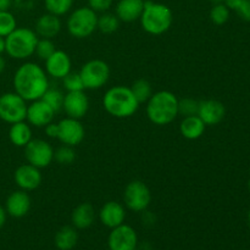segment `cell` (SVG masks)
Returning a JSON list of instances; mask_svg holds the SVG:
<instances>
[{"label":"cell","mask_w":250,"mask_h":250,"mask_svg":"<svg viewBox=\"0 0 250 250\" xmlns=\"http://www.w3.org/2000/svg\"><path fill=\"white\" fill-rule=\"evenodd\" d=\"M12 84L15 93L26 102L41 99L50 87L45 70L36 62L22 63L15 72Z\"/></svg>","instance_id":"obj_1"},{"label":"cell","mask_w":250,"mask_h":250,"mask_svg":"<svg viewBox=\"0 0 250 250\" xmlns=\"http://www.w3.org/2000/svg\"><path fill=\"white\" fill-rule=\"evenodd\" d=\"M178 98L170 90L153 93L146 102V116L156 126H166L178 116Z\"/></svg>","instance_id":"obj_2"},{"label":"cell","mask_w":250,"mask_h":250,"mask_svg":"<svg viewBox=\"0 0 250 250\" xmlns=\"http://www.w3.org/2000/svg\"><path fill=\"white\" fill-rule=\"evenodd\" d=\"M139 103L132 93L131 88L125 85H115L106 90L103 98L105 111L116 119H127L138 111Z\"/></svg>","instance_id":"obj_3"},{"label":"cell","mask_w":250,"mask_h":250,"mask_svg":"<svg viewBox=\"0 0 250 250\" xmlns=\"http://www.w3.org/2000/svg\"><path fill=\"white\" fill-rule=\"evenodd\" d=\"M139 21L144 32L151 36H160L166 33L172 26V10L165 4L146 0L144 1V9Z\"/></svg>","instance_id":"obj_4"},{"label":"cell","mask_w":250,"mask_h":250,"mask_svg":"<svg viewBox=\"0 0 250 250\" xmlns=\"http://www.w3.org/2000/svg\"><path fill=\"white\" fill-rule=\"evenodd\" d=\"M39 37L36 32L27 27H17L14 32L5 37V53L15 60H26L36 51Z\"/></svg>","instance_id":"obj_5"},{"label":"cell","mask_w":250,"mask_h":250,"mask_svg":"<svg viewBox=\"0 0 250 250\" xmlns=\"http://www.w3.org/2000/svg\"><path fill=\"white\" fill-rule=\"evenodd\" d=\"M97 12L89 6H82L73 10L66 22L68 33L76 39H84L92 36L97 31Z\"/></svg>","instance_id":"obj_6"},{"label":"cell","mask_w":250,"mask_h":250,"mask_svg":"<svg viewBox=\"0 0 250 250\" xmlns=\"http://www.w3.org/2000/svg\"><path fill=\"white\" fill-rule=\"evenodd\" d=\"M84 89H100L104 87L110 78V67L105 61L94 59L82 66L80 71Z\"/></svg>","instance_id":"obj_7"},{"label":"cell","mask_w":250,"mask_h":250,"mask_svg":"<svg viewBox=\"0 0 250 250\" xmlns=\"http://www.w3.org/2000/svg\"><path fill=\"white\" fill-rule=\"evenodd\" d=\"M27 106L26 100L17 93H4L0 95V120L10 125L24 121Z\"/></svg>","instance_id":"obj_8"},{"label":"cell","mask_w":250,"mask_h":250,"mask_svg":"<svg viewBox=\"0 0 250 250\" xmlns=\"http://www.w3.org/2000/svg\"><path fill=\"white\" fill-rule=\"evenodd\" d=\"M124 202L127 209L131 210V211H146L151 203L150 189L142 181H132L125 188Z\"/></svg>","instance_id":"obj_9"},{"label":"cell","mask_w":250,"mask_h":250,"mask_svg":"<svg viewBox=\"0 0 250 250\" xmlns=\"http://www.w3.org/2000/svg\"><path fill=\"white\" fill-rule=\"evenodd\" d=\"M24 158L27 163L36 167H48L54 160V149L44 139H32L24 146Z\"/></svg>","instance_id":"obj_10"},{"label":"cell","mask_w":250,"mask_h":250,"mask_svg":"<svg viewBox=\"0 0 250 250\" xmlns=\"http://www.w3.org/2000/svg\"><path fill=\"white\" fill-rule=\"evenodd\" d=\"M109 250H137L138 234L132 226L122 224L111 229L107 238Z\"/></svg>","instance_id":"obj_11"},{"label":"cell","mask_w":250,"mask_h":250,"mask_svg":"<svg viewBox=\"0 0 250 250\" xmlns=\"http://www.w3.org/2000/svg\"><path fill=\"white\" fill-rule=\"evenodd\" d=\"M58 139L63 146H77L84 139L85 131L80 120L66 117V119H62L58 122Z\"/></svg>","instance_id":"obj_12"},{"label":"cell","mask_w":250,"mask_h":250,"mask_svg":"<svg viewBox=\"0 0 250 250\" xmlns=\"http://www.w3.org/2000/svg\"><path fill=\"white\" fill-rule=\"evenodd\" d=\"M42 172L41 168L31 165V164H24V165L19 166L14 173V181L20 189L24 192H31V190L37 189L41 186Z\"/></svg>","instance_id":"obj_13"},{"label":"cell","mask_w":250,"mask_h":250,"mask_svg":"<svg viewBox=\"0 0 250 250\" xmlns=\"http://www.w3.org/2000/svg\"><path fill=\"white\" fill-rule=\"evenodd\" d=\"M55 115L56 112L43 99H38L31 102L27 106L26 120L32 126L42 128L53 122Z\"/></svg>","instance_id":"obj_14"},{"label":"cell","mask_w":250,"mask_h":250,"mask_svg":"<svg viewBox=\"0 0 250 250\" xmlns=\"http://www.w3.org/2000/svg\"><path fill=\"white\" fill-rule=\"evenodd\" d=\"M62 110L67 117L81 120L87 115L89 110V99L83 90L78 92H67L63 98Z\"/></svg>","instance_id":"obj_15"},{"label":"cell","mask_w":250,"mask_h":250,"mask_svg":"<svg viewBox=\"0 0 250 250\" xmlns=\"http://www.w3.org/2000/svg\"><path fill=\"white\" fill-rule=\"evenodd\" d=\"M44 62H45L44 70L46 75L56 80H62L67 73L71 72L72 68L70 56L63 50H55L53 55L49 56Z\"/></svg>","instance_id":"obj_16"},{"label":"cell","mask_w":250,"mask_h":250,"mask_svg":"<svg viewBox=\"0 0 250 250\" xmlns=\"http://www.w3.org/2000/svg\"><path fill=\"white\" fill-rule=\"evenodd\" d=\"M197 115L204 122L205 126H216L225 119L226 107L219 100H203V102H199Z\"/></svg>","instance_id":"obj_17"},{"label":"cell","mask_w":250,"mask_h":250,"mask_svg":"<svg viewBox=\"0 0 250 250\" xmlns=\"http://www.w3.org/2000/svg\"><path fill=\"white\" fill-rule=\"evenodd\" d=\"M31 197L28 195V193L22 189L12 192L5 202L6 214L15 219H21V217L26 216L31 210Z\"/></svg>","instance_id":"obj_18"},{"label":"cell","mask_w":250,"mask_h":250,"mask_svg":"<svg viewBox=\"0 0 250 250\" xmlns=\"http://www.w3.org/2000/svg\"><path fill=\"white\" fill-rule=\"evenodd\" d=\"M126 209L121 203L107 202L102 207L99 211V220L107 229H115L125 224Z\"/></svg>","instance_id":"obj_19"},{"label":"cell","mask_w":250,"mask_h":250,"mask_svg":"<svg viewBox=\"0 0 250 250\" xmlns=\"http://www.w3.org/2000/svg\"><path fill=\"white\" fill-rule=\"evenodd\" d=\"M61 27L62 24H61L60 17L46 12L38 17V20L36 21V26H34V32L41 38L53 39L54 37L60 33Z\"/></svg>","instance_id":"obj_20"},{"label":"cell","mask_w":250,"mask_h":250,"mask_svg":"<svg viewBox=\"0 0 250 250\" xmlns=\"http://www.w3.org/2000/svg\"><path fill=\"white\" fill-rule=\"evenodd\" d=\"M146 0H119L115 7V15L120 21L131 23L141 17Z\"/></svg>","instance_id":"obj_21"},{"label":"cell","mask_w":250,"mask_h":250,"mask_svg":"<svg viewBox=\"0 0 250 250\" xmlns=\"http://www.w3.org/2000/svg\"><path fill=\"white\" fill-rule=\"evenodd\" d=\"M95 210L89 203H82L73 209L71 222L76 229H87L94 224Z\"/></svg>","instance_id":"obj_22"},{"label":"cell","mask_w":250,"mask_h":250,"mask_svg":"<svg viewBox=\"0 0 250 250\" xmlns=\"http://www.w3.org/2000/svg\"><path fill=\"white\" fill-rule=\"evenodd\" d=\"M205 128H207V126H205V124L200 120L198 115L183 117V120L180 124L181 134L186 139H189V141L199 139L204 134Z\"/></svg>","instance_id":"obj_23"},{"label":"cell","mask_w":250,"mask_h":250,"mask_svg":"<svg viewBox=\"0 0 250 250\" xmlns=\"http://www.w3.org/2000/svg\"><path fill=\"white\" fill-rule=\"evenodd\" d=\"M9 139L15 146L24 148L32 141L31 125L24 121L12 124L9 129Z\"/></svg>","instance_id":"obj_24"},{"label":"cell","mask_w":250,"mask_h":250,"mask_svg":"<svg viewBox=\"0 0 250 250\" xmlns=\"http://www.w3.org/2000/svg\"><path fill=\"white\" fill-rule=\"evenodd\" d=\"M77 242L78 232L73 226L61 227L55 234V246L59 250H72Z\"/></svg>","instance_id":"obj_25"},{"label":"cell","mask_w":250,"mask_h":250,"mask_svg":"<svg viewBox=\"0 0 250 250\" xmlns=\"http://www.w3.org/2000/svg\"><path fill=\"white\" fill-rule=\"evenodd\" d=\"M119 17L111 12H103L100 16H98L97 29H99L104 34H112L119 29L120 27Z\"/></svg>","instance_id":"obj_26"},{"label":"cell","mask_w":250,"mask_h":250,"mask_svg":"<svg viewBox=\"0 0 250 250\" xmlns=\"http://www.w3.org/2000/svg\"><path fill=\"white\" fill-rule=\"evenodd\" d=\"M131 90L134 94L136 99L138 100L139 104L142 103H146L150 97L153 95V87H151L150 82L144 78H141V80L134 81L133 84L131 85Z\"/></svg>","instance_id":"obj_27"},{"label":"cell","mask_w":250,"mask_h":250,"mask_svg":"<svg viewBox=\"0 0 250 250\" xmlns=\"http://www.w3.org/2000/svg\"><path fill=\"white\" fill-rule=\"evenodd\" d=\"M73 0H44V7L46 12L55 16H63L72 9Z\"/></svg>","instance_id":"obj_28"},{"label":"cell","mask_w":250,"mask_h":250,"mask_svg":"<svg viewBox=\"0 0 250 250\" xmlns=\"http://www.w3.org/2000/svg\"><path fill=\"white\" fill-rule=\"evenodd\" d=\"M63 98L65 94L61 92L60 89H56V88H48L45 93H44L43 97L41 99H43L51 109L55 112H59L60 110H62V104H63Z\"/></svg>","instance_id":"obj_29"},{"label":"cell","mask_w":250,"mask_h":250,"mask_svg":"<svg viewBox=\"0 0 250 250\" xmlns=\"http://www.w3.org/2000/svg\"><path fill=\"white\" fill-rule=\"evenodd\" d=\"M229 12L231 10L224 2H217L210 10V20L216 26H222L229 20Z\"/></svg>","instance_id":"obj_30"},{"label":"cell","mask_w":250,"mask_h":250,"mask_svg":"<svg viewBox=\"0 0 250 250\" xmlns=\"http://www.w3.org/2000/svg\"><path fill=\"white\" fill-rule=\"evenodd\" d=\"M17 28V21L10 11H0V36L7 37Z\"/></svg>","instance_id":"obj_31"},{"label":"cell","mask_w":250,"mask_h":250,"mask_svg":"<svg viewBox=\"0 0 250 250\" xmlns=\"http://www.w3.org/2000/svg\"><path fill=\"white\" fill-rule=\"evenodd\" d=\"M54 160L58 161L60 165H71L76 160V153L73 146H61L56 150H54Z\"/></svg>","instance_id":"obj_32"},{"label":"cell","mask_w":250,"mask_h":250,"mask_svg":"<svg viewBox=\"0 0 250 250\" xmlns=\"http://www.w3.org/2000/svg\"><path fill=\"white\" fill-rule=\"evenodd\" d=\"M56 50L55 44L53 43L51 39H46V38H39L38 43H37L36 46V54L41 60L45 61L49 56H51L54 54V51Z\"/></svg>","instance_id":"obj_33"},{"label":"cell","mask_w":250,"mask_h":250,"mask_svg":"<svg viewBox=\"0 0 250 250\" xmlns=\"http://www.w3.org/2000/svg\"><path fill=\"white\" fill-rule=\"evenodd\" d=\"M61 81H62L63 88H65L67 92H78V90L84 89V85H83L80 72H72V71H71V72L67 73Z\"/></svg>","instance_id":"obj_34"},{"label":"cell","mask_w":250,"mask_h":250,"mask_svg":"<svg viewBox=\"0 0 250 250\" xmlns=\"http://www.w3.org/2000/svg\"><path fill=\"white\" fill-rule=\"evenodd\" d=\"M198 107H199V102L192 98L178 100V115H182L183 117L197 115Z\"/></svg>","instance_id":"obj_35"},{"label":"cell","mask_w":250,"mask_h":250,"mask_svg":"<svg viewBox=\"0 0 250 250\" xmlns=\"http://www.w3.org/2000/svg\"><path fill=\"white\" fill-rule=\"evenodd\" d=\"M114 4V0H88V6L95 12H106Z\"/></svg>","instance_id":"obj_36"},{"label":"cell","mask_w":250,"mask_h":250,"mask_svg":"<svg viewBox=\"0 0 250 250\" xmlns=\"http://www.w3.org/2000/svg\"><path fill=\"white\" fill-rule=\"evenodd\" d=\"M236 12L243 21L250 22V0H242Z\"/></svg>","instance_id":"obj_37"},{"label":"cell","mask_w":250,"mask_h":250,"mask_svg":"<svg viewBox=\"0 0 250 250\" xmlns=\"http://www.w3.org/2000/svg\"><path fill=\"white\" fill-rule=\"evenodd\" d=\"M44 132H45L46 136L49 138H58V134H59V126L56 122H50L49 125H46L44 127Z\"/></svg>","instance_id":"obj_38"},{"label":"cell","mask_w":250,"mask_h":250,"mask_svg":"<svg viewBox=\"0 0 250 250\" xmlns=\"http://www.w3.org/2000/svg\"><path fill=\"white\" fill-rule=\"evenodd\" d=\"M143 214V216H142V221H143V225H146V226H153L154 224H155V216H154L151 212L149 211H143L142 212Z\"/></svg>","instance_id":"obj_39"},{"label":"cell","mask_w":250,"mask_h":250,"mask_svg":"<svg viewBox=\"0 0 250 250\" xmlns=\"http://www.w3.org/2000/svg\"><path fill=\"white\" fill-rule=\"evenodd\" d=\"M241 1L242 0H224L222 2H224V4L226 5L229 10H233V11H236V10L238 9Z\"/></svg>","instance_id":"obj_40"},{"label":"cell","mask_w":250,"mask_h":250,"mask_svg":"<svg viewBox=\"0 0 250 250\" xmlns=\"http://www.w3.org/2000/svg\"><path fill=\"white\" fill-rule=\"evenodd\" d=\"M12 5V0H0V11H9Z\"/></svg>","instance_id":"obj_41"},{"label":"cell","mask_w":250,"mask_h":250,"mask_svg":"<svg viewBox=\"0 0 250 250\" xmlns=\"http://www.w3.org/2000/svg\"><path fill=\"white\" fill-rule=\"evenodd\" d=\"M6 210H5V208H2L1 205H0V229H1L2 226L5 225V222H6Z\"/></svg>","instance_id":"obj_42"},{"label":"cell","mask_w":250,"mask_h":250,"mask_svg":"<svg viewBox=\"0 0 250 250\" xmlns=\"http://www.w3.org/2000/svg\"><path fill=\"white\" fill-rule=\"evenodd\" d=\"M32 2H33V0H16V4L19 5L20 7H24V9L31 7Z\"/></svg>","instance_id":"obj_43"},{"label":"cell","mask_w":250,"mask_h":250,"mask_svg":"<svg viewBox=\"0 0 250 250\" xmlns=\"http://www.w3.org/2000/svg\"><path fill=\"white\" fill-rule=\"evenodd\" d=\"M5 53V38L0 36V55Z\"/></svg>","instance_id":"obj_44"},{"label":"cell","mask_w":250,"mask_h":250,"mask_svg":"<svg viewBox=\"0 0 250 250\" xmlns=\"http://www.w3.org/2000/svg\"><path fill=\"white\" fill-rule=\"evenodd\" d=\"M5 66H6V62H5V59L2 58L1 55H0V75H1V73L4 72Z\"/></svg>","instance_id":"obj_45"},{"label":"cell","mask_w":250,"mask_h":250,"mask_svg":"<svg viewBox=\"0 0 250 250\" xmlns=\"http://www.w3.org/2000/svg\"><path fill=\"white\" fill-rule=\"evenodd\" d=\"M208 1L212 2V4H217V2H222L224 0H208Z\"/></svg>","instance_id":"obj_46"},{"label":"cell","mask_w":250,"mask_h":250,"mask_svg":"<svg viewBox=\"0 0 250 250\" xmlns=\"http://www.w3.org/2000/svg\"><path fill=\"white\" fill-rule=\"evenodd\" d=\"M248 224H249V227H250V210H249V212H248Z\"/></svg>","instance_id":"obj_47"},{"label":"cell","mask_w":250,"mask_h":250,"mask_svg":"<svg viewBox=\"0 0 250 250\" xmlns=\"http://www.w3.org/2000/svg\"><path fill=\"white\" fill-rule=\"evenodd\" d=\"M248 189H249V192H250V177H249V181H248Z\"/></svg>","instance_id":"obj_48"}]
</instances>
